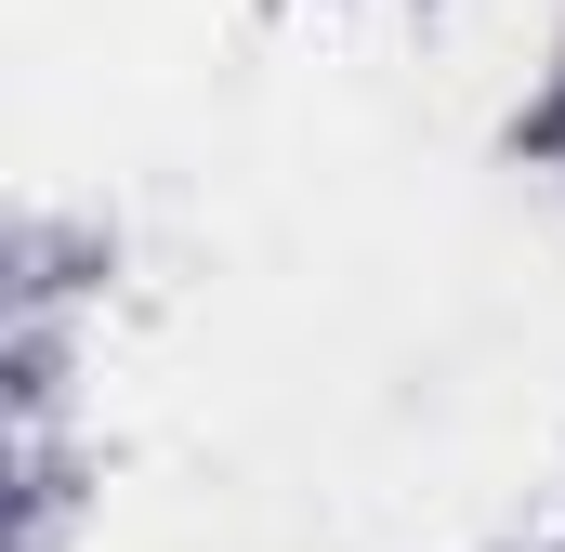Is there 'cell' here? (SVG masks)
Listing matches in <instances>:
<instances>
[]
</instances>
